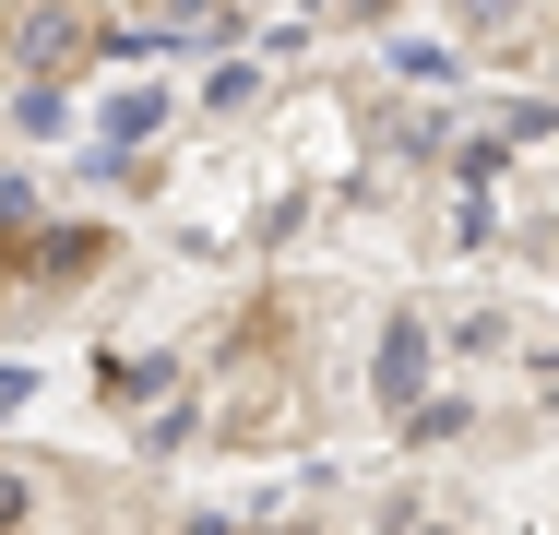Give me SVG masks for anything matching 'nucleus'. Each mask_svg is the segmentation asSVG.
Masks as SVG:
<instances>
[{
    "label": "nucleus",
    "instance_id": "obj_1",
    "mask_svg": "<svg viewBox=\"0 0 559 535\" xmlns=\"http://www.w3.org/2000/svg\"><path fill=\"white\" fill-rule=\"evenodd\" d=\"M0 24H12V0H0Z\"/></svg>",
    "mask_w": 559,
    "mask_h": 535
}]
</instances>
